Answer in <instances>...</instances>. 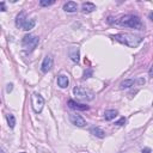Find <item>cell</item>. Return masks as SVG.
Returning a JSON list of instances; mask_svg holds the SVG:
<instances>
[{"label": "cell", "mask_w": 153, "mask_h": 153, "mask_svg": "<svg viewBox=\"0 0 153 153\" xmlns=\"http://www.w3.org/2000/svg\"><path fill=\"white\" fill-rule=\"evenodd\" d=\"M124 123H126V118H124V117H122L121 120H118V121H117V122H116L115 124H117V126H123Z\"/></svg>", "instance_id": "20"}, {"label": "cell", "mask_w": 153, "mask_h": 153, "mask_svg": "<svg viewBox=\"0 0 153 153\" xmlns=\"http://www.w3.org/2000/svg\"><path fill=\"white\" fill-rule=\"evenodd\" d=\"M38 42H39V38L36 35H33V34L25 35V36L23 37V39H22L23 48L27 52H33L35 48L38 46Z\"/></svg>", "instance_id": "3"}, {"label": "cell", "mask_w": 153, "mask_h": 153, "mask_svg": "<svg viewBox=\"0 0 153 153\" xmlns=\"http://www.w3.org/2000/svg\"><path fill=\"white\" fill-rule=\"evenodd\" d=\"M27 14H25V12H20L18 16H17V18H16V27H17V28H22L23 29V25H24V23H25L27 22Z\"/></svg>", "instance_id": "10"}, {"label": "cell", "mask_w": 153, "mask_h": 153, "mask_svg": "<svg viewBox=\"0 0 153 153\" xmlns=\"http://www.w3.org/2000/svg\"><path fill=\"white\" fill-rule=\"evenodd\" d=\"M68 107L71 109H74V110H79V111H85V110H88L90 109V107L86 105V104H82V103H78L73 99H69L68 101Z\"/></svg>", "instance_id": "7"}, {"label": "cell", "mask_w": 153, "mask_h": 153, "mask_svg": "<svg viewBox=\"0 0 153 153\" xmlns=\"http://www.w3.org/2000/svg\"><path fill=\"white\" fill-rule=\"evenodd\" d=\"M112 38H115L116 41L123 43L131 48H135L138 47L141 42H142V37L140 36H135L133 34H127V33H122V34H116L112 36Z\"/></svg>", "instance_id": "2"}, {"label": "cell", "mask_w": 153, "mask_h": 153, "mask_svg": "<svg viewBox=\"0 0 153 153\" xmlns=\"http://www.w3.org/2000/svg\"><path fill=\"white\" fill-rule=\"evenodd\" d=\"M68 84H69V80H68V77L67 75L61 74V75L58 77V85L61 88H66L68 86Z\"/></svg>", "instance_id": "12"}, {"label": "cell", "mask_w": 153, "mask_h": 153, "mask_svg": "<svg viewBox=\"0 0 153 153\" xmlns=\"http://www.w3.org/2000/svg\"><path fill=\"white\" fill-rule=\"evenodd\" d=\"M52 67H53V58L50 55H47L44 58V60H43V62H42L41 69H42L43 73H48V72L52 69Z\"/></svg>", "instance_id": "8"}, {"label": "cell", "mask_w": 153, "mask_h": 153, "mask_svg": "<svg viewBox=\"0 0 153 153\" xmlns=\"http://www.w3.org/2000/svg\"><path fill=\"white\" fill-rule=\"evenodd\" d=\"M96 10V5L92 4V3H84L82 5V11L84 13H91Z\"/></svg>", "instance_id": "13"}, {"label": "cell", "mask_w": 153, "mask_h": 153, "mask_svg": "<svg viewBox=\"0 0 153 153\" xmlns=\"http://www.w3.org/2000/svg\"><path fill=\"white\" fill-rule=\"evenodd\" d=\"M90 132H91L92 135H95L96 138H99V139H103L104 136H105V133H104L99 127H92L90 129Z\"/></svg>", "instance_id": "14"}, {"label": "cell", "mask_w": 153, "mask_h": 153, "mask_svg": "<svg viewBox=\"0 0 153 153\" xmlns=\"http://www.w3.org/2000/svg\"><path fill=\"white\" fill-rule=\"evenodd\" d=\"M117 110H114V109H110V110H105V112H104V118H105L107 121H111L114 120L116 116H117Z\"/></svg>", "instance_id": "15"}, {"label": "cell", "mask_w": 153, "mask_h": 153, "mask_svg": "<svg viewBox=\"0 0 153 153\" xmlns=\"http://www.w3.org/2000/svg\"><path fill=\"white\" fill-rule=\"evenodd\" d=\"M73 93L75 96V98L79 101H92L95 95L91 90L85 87H80V86H75L73 88Z\"/></svg>", "instance_id": "4"}, {"label": "cell", "mask_w": 153, "mask_h": 153, "mask_svg": "<svg viewBox=\"0 0 153 153\" xmlns=\"http://www.w3.org/2000/svg\"><path fill=\"white\" fill-rule=\"evenodd\" d=\"M69 121L72 122V124H74L77 127H85L86 126V121L80 115H77V114H71Z\"/></svg>", "instance_id": "6"}, {"label": "cell", "mask_w": 153, "mask_h": 153, "mask_svg": "<svg viewBox=\"0 0 153 153\" xmlns=\"http://www.w3.org/2000/svg\"><path fill=\"white\" fill-rule=\"evenodd\" d=\"M20 153H25V152H20Z\"/></svg>", "instance_id": "27"}, {"label": "cell", "mask_w": 153, "mask_h": 153, "mask_svg": "<svg viewBox=\"0 0 153 153\" xmlns=\"http://www.w3.org/2000/svg\"><path fill=\"white\" fill-rule=\"evenodd\" d=\"M0 152H1V153H6V152H5V150H4V148H1V150H0Z\"/></svg>", "instance_id": "26"}, {"label": "cell", "mask_w": 153, "mask_h": 153, "mask_svg": "<svg viewBox=\"0 0 153 153\" xmlns=\"http://www.w3.org/2000/svg\"><path fill=\"white\" fill-rule=\"evenodd\" d=\"M36 25V20L34 18H31V19H27V22L24 23V25H23V30H25V31H29L31 29H34Z\"/></svg>", "instance_id": "16"}, {"label": "cell", "mask_w": 153, "mask_h": 153, "mask_svg": "<svg viewBox=\"0 0 153 153\" xmlns=\"http://www.w3.org/2000/svg\"><path fill=\"white\" fill-rule=\"evenodd\" d=\"M148 75L151 77V78H153V66L150 68V71H148Z\"/></svg>", "instance_id": "22"}, {"label": "cell", "mask_w": 153, "mask_h": 153, "mask_svg": "<svg viewBox=\"0 0 153 153\" xmlns=\"http://www.w3.org/2000/svg\"><path fill=\"white\" fill-rule=\"evenodd\" d=\"M31 105L36 114H39L44 107V98L38 93H33L31 96Z\"/></svg>", "instance_id": "5"}, {"label": "cell", "mask_w": 153, "mask_h": 153, "mask_svg": "<svg viewBox=\"0 0 153 153\" xmlns=\"http://www.w3.org/2000/svg\"><path fill=\"white\" fill-rule=\"evenodd\" d=\"M7 122H9L10 128H14V126H16V117H14V115H12V114L7 115Z\"/></svg>", "instance_id": "18"}, {"label": "cell", "mask_w": 153, "mask_h": 153, "mask_svg": "<svg viewBox=\"0 0 153 153\" xmlns=\"http://www.w3.org/2000/svg\"><path fill=\"white\" fill-rule=\"evenodd\" d=\"M148 17H150V19L153 22V12H151V13H150V16H148Z\"/></svg>", "instance_id": "25"}, {"label": "cell", "mask_w": 153, "mask_h": 153, "mask_svg": "<svg viewBox=\"0 0 153 153\" xmlns=\"http://www.w3.org/2000/svg\"><path fill=\"white\" fill-rule=\"evenodd\" d=\"M0 7H1V11H6V9H5V4H4V1H1V3H0Z\"/></svg>", "instance_id": "23"}, {"label": "cell", "mask_w": 153, "mask_h": 153, "mask_svg": "<svg viewBox=\"0 0 153 153\" xmlns=\"http://www.w3.org/2000/svg\"><path fill=\"white\" fill-rule=\"evenodd\" d=\"M12 88H13V85L12 84H9V85H7V92H11Z\"/></svg>", "instance_id": "21"}, {"label": "cell", "mask_w": 153, "mask_h": 153, "mask_svg": "<svg viewBox=\"0 0 153 153\" xmlns=\"http://www.w3.org/2000/svg\"><path fill=\"white\" fill-rule=\"evenodd\" d=\"M135 84V80L134 79H127V80H123L122 83L120 84V87L121 88H128Z\"/></svg>", "instance_id": "17"}, {"label": "cell", "mask_w": 153, "mask_h": 153, "mask_svg": "<svg viewBox=\"0 0 153 153\" xmlns=\"http://www.w3.org/2000/svg\"><path fill=\"white\" fill-rule=\"evenodd\" d=\"M115 24H117V25H120V27L132 28V29H136V30H142L143 29V24H142L141 19L138 17V16H133V14L122 16L121 18L115 20Z\"/></svg>", "instance_id": "1"}, {"label": "cell", "mask_w": 153, "mask_h": 153, "mask_svg": "<svg viewBox=\"0 0 153 153\" xmlns=\"http://www.w3.org/2000/svg\"><path fill=\"white\" fill-rule=\"evenodd\" d=\"M63 10H65L66 12H68V13H73L78 10V4L74 3V1H68V3H66L65 5H63Z\"/></svg>", "instance_id": "11"}, {"label": "cell", "mask_w": 153, "mask_h": 153, "mask_svg": "<svg viewBox=\"0 0 153 153\" xmlns=\"http://www.w3.org/2000/svg\"><path fill=\"white\" fill-rule=\"evenodd\" d=\"M142 153H151V148H143Z\"/></svg>", "instance_id": "24"}, {"label": "cell", "mask_w": 153, "mask_h": 153, "mask_svg": "<svg viewBox=\"0 0 153 153\" xmlns=\"http://www.w3.org/2000/svg\"><path fill=\"white\" fill-rule=\"evenodd\" d=\"M68 55L71 60L73 62H79V59H80V50L78 47H71L68 49Z\"/></svg>", "instance_id": "9"}, {"label": "cell", "mask_w": 153, "mask_h": 153, "mask_svg": "<svg viewBox=\"0 0 153 153\" xmlns=\"http://www.w3.org/2000/svg\"><path fill=\"white\" fill-rule=\"evenodd\" d=\"M54 4H55L54 0H41V1H39V5L43 6V7H46V6H52Z\"/></svg>", "instance_id": "19"}]
</instances>
